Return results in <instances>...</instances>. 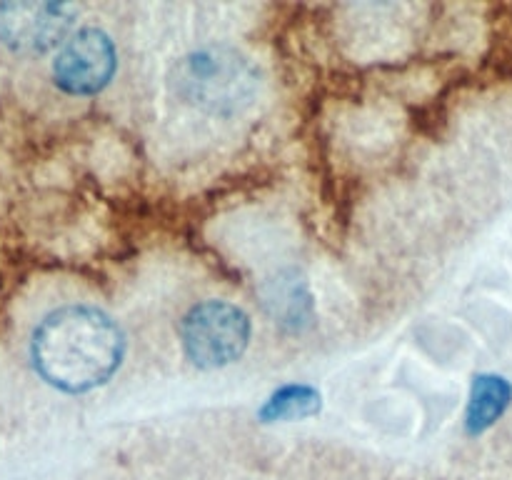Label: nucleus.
I'll list each match as a JSON object with an SVG mask.
<instances>
[{"label": "nucleus", "instance_id": "obj_1", "mask_svg": "<svg viewBox=\"0 0 512 480\" xmlns=\"http://www.w3.org/2000/svg\"><path fill=\"white\" fill-rule=\"evenodd\" d=\"M125 353L123 330L90 305H65L33 330L30 358L45 383L65 393H85L118 370Z\"/></svg>", "mask_w": 512, "mask_h": 480}, {"label": "nucleus", "instance_id": "obj_2", "mask_svg": "<svg viewBox=\"0 0 512 480\" xmlns=\"http://www.w3.org/2000/svg\"><path fill=\"white\" fill-rule=\"evenodd\" d=\"M175 93L185 103L215 115H235L253 103L258 70L233 48H203L175 68Z\"/></svg>", "mask_w": 512, "mask_h": 480}, {"label": "nucleus", "instance_id": "obj_3", "mask_svg": "<svg viewBox=\"0 0 512 480\" xmlns=\"http://www.w3.org/2000/svg\"><path fill=\"white\" fill-rule=\"evenodd\" d=\"M180 340L193 365L203 370L225 368L248 348L250 318L238 305L225 300H205L190 308L183 318Z\"/></svg>", "mask_w": 512, "mask_h": 480}, {"label": "nucleus", "instance_id": "obj_4", "mask_svg": "<svg viewBox=\"0 0 512 480\" xmlns=\"http://www.w3.org/2000/svg\"><path fill=\"white\" fill-rule=\"evenodd\" d=\"M78 8L68 3H0V43L13 53L40 55L70 38Z\"/></svg>", "mask_w": 512, "mask_h": 480}, {"label": "nucleus", "instance_id": "obj_5", "mask_svg": "<svg viewBox=\"0 0 512 480\" xmlns=\"http://www.w3.org/2000/svg\"><path fill=\"white\" fill-rule=\"evenodd\" d=\"M118 65L115 45L100 28H83L60 45L53 80L68 95H95L110 83Z\"/></svg>", "mask_w": 512, "mask_h": 480}, {"label": "nucleus", "instance_id": "obj_6", "mask_svg": "<svg viewBox=\"0 0 512 480\" xmlns=\"http://www.w3.org/2000/svg\"><path fill=\"white\" fill-rule=\"evenodd\" d=\"M510 395V385L503 378H498V375H478L473 383V393H470L468 418H465L468 433L478 435L488 430L505 413V408L510 405Z\"/></svg>", "mask_w": 512, "mask_h": 480}, {"label": "nucleus", "instance_id": "obj_7", "mask_svg": "<svg viewBox=\"0 0 512 480\" xmlns=\"http://www.w3.org/2000/svg\"><path fill=\"white\" fill-rule=\"evenodd\" d=\"M320 410V393L310 385H283L268 398V403L260 408V418L265 423H278V420H303Z\"/></svg>", "mask_w": 512, "mask_h": 480}]
</instances>
